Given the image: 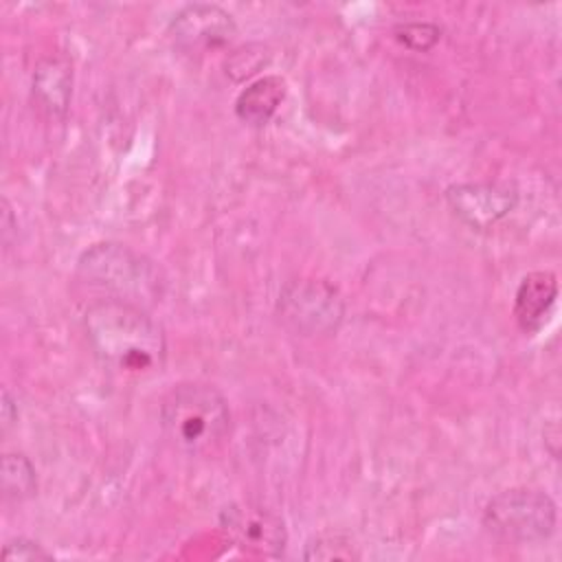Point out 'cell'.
<instances>
[{
    "label": "cell",
    "instance_id": "14",
    "mask_svg": "<svg viewBox=\"0 0 562 562\" xmlns=\"http://www.w3.org/2000/svg\"><path fill=\"white\" fill-rule=\"evenodd\" d=\"M305 560H351L358 558L353 544L342 536H316L305 544Z\"/></svg>",
    "mask_w": 562,
    "mask_h": 562
},
{
    "label": "cell",
    "instance_id": "6",
    "mask_svg": "<svg viewBox=\"0 0 562 562\" xmlns=\"http://www.w3.org/2000/svg\"><path fill=\"white\" fill-rule=\"evenodd\" d=\"M220 525L228 540L241 551L279 558L288 544L283 518L259 503H231L220 514Z\"/></svg>",
    "mask_w": 562,
    "mask_h": 562
},
{
    "label": "cell",
    "instance_id": "8",
    "mask_svg": "<svg viewBox=\"0 0 562 562\" xmlns=\"http://www.w3.org/2000/svg\"><path fill=\"white\" fill-rule=\"evenodd\" d=\"M446 204L465 226L487 231L516 209L518 193L498 182H461L446 189Z\"/></svg>",
    "mask_w": 562,
    "mask_h": 562
},
{
    "label": "cell",
    "instance_id": "11",
    "mask_svg": "<svg viewBox=\"0 0 562 562\" xmlns=\"http://www.w3.org/2000/svg\"><path fill=\"white\" fill-rule=\"evenodd\" d=\"M288 92L285 79L279 75H263L248 83L235 99V114L248 127H263L277 114Z\"/></svg>",
    "mask_w": 562,
    "mask_h": 562
},
{
    "label": "cell",
    "instance_id": "3",
    "mask_svg": "<svg viewBox=\"0 0 562 562\" xmlns=\"http://www.w3.org/2000/svg\"><path fill=\"white\" fill-rule=\"evenodd\" d=\"M77 277L86 285L105 292V299L127 301L145 310L158 303L165 292L160 268L145 255L116 241L90 246L77 261Z\"/></svg>",
    "mask_w": 562,
    "mask_h": 562
},
{
    "label": "cell",
    "instance_id": "15",
    "mask_svg": "<svg viewBox=\"0 0 562 562\" xmlns=\"http://www.w3.org/2000/svg\"><path fill=\"white\" fill-rule=\"evenodd\" d=\"M2 560L4 562H40V560H53V555L35 540L18 536L13 540H7L2 547Z\"/></svg>",
    "mask_w": 562,
    "mask_h": 562
},
{
    "label": "cell",
    "instance_id": "2",
    "mask_svg": "<svg viewBox=\"0 0 562 562\" xmlns=\"http://www.w3.org/2000/svg\"><path fill=\"white\" fill-rule=\"evenodd\" d=\"M160 428L182 454L209 457L231 435V408L213 384L180 382L160 402Z\"/></svg>",
    "mask_w": 562,
    "mask_h": 562
},
{
    "label": "cell",
    "instance_id": "12",
    "mask_svg": "<svg viewBox=\"0 0 562 562\" xmlns=\"http://www.w3.org/2000/svg\"><path fill=\"white\" fill-rule=\"evenodd\" d=\"M2 496L13 503H22L37 492L35 468L22 452H7L0 465Z\"/></svg>",
    "mask_w": 562,
    "mask_h": 562
},
{
    "label": "cell",
    "instance_id": "13",
    "mask_svg": "<svg viewBox=\"0 0 562 562\" xmlns=\"http://www.w3.org/2000/svg\"><path fill=\"white\" fill-rule=\"evenodd\" d=\"M393 35L400 44H404L411 50H430L441 40V29L432 22H400L393 29Z\"/></svg>",
    "mask_w": 562,
    "mask_h": 562
},
{
    "label": "cell",
    "instance_id": "7",
    "mask_svg": "<svg viewBox=\"0 0 562 562\" xmlns=\"http://www.w3.org/2000/svg\"><path fill=\"white\" fill-rule=\"evenodd\" d=\"M237 35L233 15L213 2L182 7L169 22L173 46L187 55H204L224 48Z\"/></svg>",
    "mask_w": 562,
    "mask_h": 562
},
{
    "label": "cell",
    "instance_id": "1",
    "mask_svg": "<svg viewBox=\"0 0 562 562\" xmlns=\"http://www.w3.org/2000/svg\"><path fill=\"white\" fill-rule=\"evenodd\" d=\"M83 329L97 360L114 373L149 375L165 367V329L140 305L99 299L88 305Z\"/></svg>",
    "mask_w": 562,
    "mask_h": 562
},
{
    "label": "cell",
    "instance_id": "9",
    "mask_svg": "<svg viewBox=\"0 0 562 562\" xmlns=\"http://www.w3.org/2000/svg\"><path fill=\"white\" fill-rule=\"evenodd\" d=\"M558 299V279L549 270H536L522 277L514 296V316L525 334L544 327Z\"/></svg>",
    "mask_w": 562,
    "mask_h": 562
},
{
    "label": "cell",
    "instance_id": "10",
    "mask_svg": "<svg viewBox=\"0 0 562 562\" xmlns=\"http://www.w3.org/2000/svg\"><path fill=\"white\" fill-rule=\"evenodd\" d=\"M72 94V66L61 55L40 59L33 72V97L50 119H64Z\"/></svg>",
    "mask_w": 562,
    "mask_h": 562
},
{
    "label": "cell",
    "instance_id": "5",
    "mask_svg": "<svg viewBox=\"0 0 562 562\" xmlns=\"http://www.w3.org/2000/svg\"><path fill=\"white\" fill-rule=\"evenodd\" d=\"M277 314L299 336H331L342 325L345 299L323 279H292L279 292Z\"/></svg>",
    "mask_w": 562,
    "mask_h": 562
},
{
    "label": "cell",
    "instance_id": "4",
    "mask_svg": "<svg viewBox=\"0 0 562 562\" xmlns=\"http://www.w3.org/2000/svg\"><path fill=\"white\" fill-rule=\"evenodd\" d=\"M558 522L553 498L533 487H512L492 496L483 509V525L503 542L531 544L551 538Z\"/></svg>",
    "mask_w": 562,
    "mask_h": 562
}]
</instances>
